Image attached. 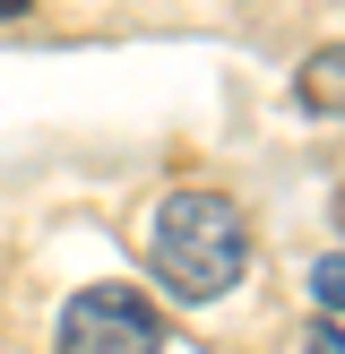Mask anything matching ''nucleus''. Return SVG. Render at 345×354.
<instances>
[{
  "instance_id": "obj_4",
  "label": "nucleus",
  "mask_w": 345,
  "mask_h": 354,
  "mask_svg": "<svg viewBox=\"0 0 345 354\" xmlns=\"http://www.w3.org/2000/svg\"><path fill=\"white\" fill-rule=\"evenodd\" d=\"M310 303H328V311H345V251H328V259H310Z\"/></svg>"
},
{
  "instance_id": "obj_1",
  "label": "nucleus",
  "mask_w": 345,
  "mask_h": 354,
  "mask_svg": "<svg viewBox=\"0 0 345 354\" xmlns=\"http://www.w3.org/2000/svg\"><path fill=\"white\" fill-rule=\"evenodd\" d=\"M147 268L164 277L172 303H216L250 268V225L224 190H172L147 216Z\"/></svg>"
},
{
  "instance_id": "obj_3",
  "label": "nucleus",
  "mask_w": 345,
  "mask_h": 354,
  "mask_svg": "<svg viewBox=\"0 0 345 354\" xmlns=\"http://www.w3.org/2000/svg\"><path fill=\"white\" fill-rule=\"evenodd\" d=\"M293 104L302 113H345V44H319L293 69Z\"/></svg>"
},
{
  "instance_id": "obj_5",
  "label": "nucleus",
  "mask_w": 345,
  "mask_h": 354,
  "mask_svg": "<svg viewBox=\"0 0 345 354\" xmlns=\"http://www.w3.org/2000/svg\"><path fill=\"white\" fill-rule=\"evenodd\" d=\"M302 354H345V320H337V311L302 328Z\"/></svg>"
},
{
  "instance_id": "obj_2",
  "label": "nucleus",
  "mask_w": 345,
  "mask_h": 354,
  "mask_svg": "<svg viewBox=\"0 0 345 354\" xmlns=\"http://www.w3.org/2000/svg\"><path fill=\"white\" fill-rule=\"evenodd\" d=\"M61 354H164V311L138 286H86L61 311Z\"/></svg>"
},
{
  "instance_id": "obj_6",
  "label": "nucleus",
  "mask_w": 345,
  "mask_h": 354,
  "mask_svg": "<svg viewBox=\"0 0 345 354\" xmlns=\"http://www.w3.org/2000/svg\"><path fill=\"white\" fill-rule=\"evenodd\" d=\"M17 9H26V0H0V17H17Z\"/></svg>"
}]
</instances>
